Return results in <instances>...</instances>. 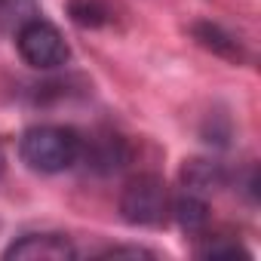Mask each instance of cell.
<instances>
[{"instance_id":"6da1fadb","label":"cell","mask_w":261,"mask_h":261,"mask_svg":"<svg viewBox=\"0 0 261 261\" xmlns=\"http://www.w3.org/2000/svg\"><path fill=\"white\" fill-rule=\"evenodd\" d=\"M80 151H83V139L77 129L53 126V123L28 129L19 142L22 160L34 172H43V175H56V172L71 169L80 160Z\"/></svg>"},{"instance_id":"7a4b0ae2","label":"cell","mask_w":261,"mask_h":261,"mask_svg":"<svg viewBox=\"0 0 261 261\" xmlns=\"http://www.w3.org/2000/svg\"><path fill=\"white\" fill-rule=\"evenodd\" d=\"M120 212L129 224L139 227H160L172 212L169 191L157 175H136L120 194Z\"/></svg>"},{"instance_id":"3957f363","label":"cell","mask_w":261,"mask_h":261,"mask_svg":"<svg viewBox=\"0 0 261 261\" xmlns=\"http://www.w3.org/2000/svg\"><path fill=\"white\" fill-rule=\"evenodd\" d=\"M16 46H19V56L31 68H40V71L62 68L71 56L62 31L46 19H28L16 34Z\"/></svg>"},{"instance_id":"277c9868","label":"cell","mask_w":261,"mask_h":261,"mask_svg":"<svg viewBox=\"0 0 261 261\" xmlns=\"http://www.w3.org/2000/svg\"><path fill=\"white\" fill-rule=\"evenodd\" d=\"M74 255H77V249L71 246V240H65L59 233H31L4 252V258H10V261L13 258H19V261H65Z\"/></svg>"},{"instance_id":"5b68a950","label":"cell","mask_w":261,"mask_h":261,"mask_svg":"<svg viewBox=\"0 0 261 261\" xmlns=\"http://www.w3.org/2000/svg\"><path fill=\"white\" fill-rule=\"evenodd\" d=\"M194 37H197L206 49H212V53H218V56H227V59H243L240 43H237L230 34H224L218 25H209V22L194 25Z\"/></svg>"},{"instance_id":"8992f818","label":"cell","mask_w":261,"mask_h":261,"mask_svg":"<svg viewBox=\"0 0 261 261\" xmlns=\"http://www.w3.org/2000/svg\"><path fill=\"white\" fill-rule=\"evenodd\" d=\"M172 209H175V215H178V221H181V227H185V230H200V227L206 224V218H209L206 203H203L200 197H194V194L178 197Z\"/></svg>"},{"instance_id":"52a82bcc","label":"cell","mask_w":261,"mask_h":261,"mask_svg":"<svg viewBox=\"0 0 261 261\" xmlns=\"http://www.w3.org/2000/svg\"><path fill=\"white\" fill-rule=\"evenodd\" d=\"M68 10H71V19L83 28H98L108 22V7L101 0H71Z\"/></svg>"},{"instance_id":"ba28073f","label":"cell","mask_w":261,"mask_h":261,"mask_svg":"<svg viewBox=\"0 0 261 261\" xmlns=\"http://www.w3.org/2000/svg\"><path fill=\"white\" fill-rule=\"evenodd\" d=\"M0 172H4V154H0Z\"/></svg>"},{"instance_id":"9c48e42d","label":"cell","mask_w":261,"mask_h":261,"mask_svg":"<svg viewBox=\"0 0 261 261\" xmlns=\"http://www.w3.org/2000/svg\"><path fill=\"white\" fill-rule=\"evenodd\" d=\"M0 7H4V0H0Z\"/></svg>"}]
</instances>
